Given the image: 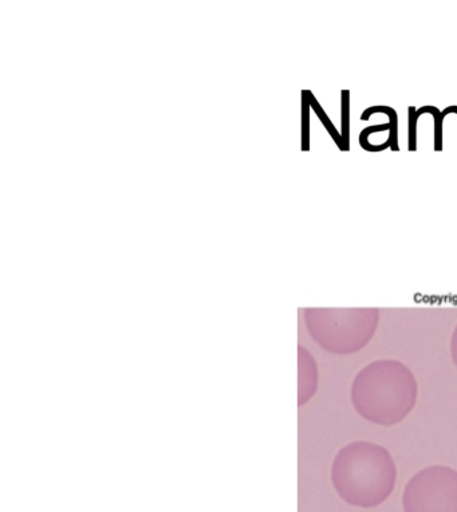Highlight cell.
Listing matches in <instances>:
<instances>
[{
	"instance_id": "cell-3",
	"label": "cell",
	"mask_w": 457,
	"mask_h": 512,
	"mask_svg": "<svg viewBox=\"0 0 457 512\" xmlns=\"http://www.w3.org/2000/svg\"><path fill=\"white\" fill-rule=\"evenodd\" d=\"M306 328L323 350L350 356L366 348L380 325L377 309H307Z\"/></svg>"
},
{
	"instance_id": "cell-1",
	"label": "cell",
	"mask_w": 457,
	"mask_h": 512,
	"mask_svg": "<svg viewBox=\"0 0 457 512\" xmlns=\"http://www.w3.org/2000/svg\"><path fill=\"white\" fill-rule=\"evenodd\" d=\"M417 399L415 373L393 358L369 362L353 378L350 388V400L358 415L380 427H393L407 419Z\"/></svg>"
},
{
	"instance_id": "cell-2",
	"label": "cell",
	"mask_w": 457,
	"mask_h": 512,
	"mask_svg": "<svg viewBox=\"0 0 457 512\" xmlns=\"http://www.w3.org/2000/svg\"><path fill=\"white\" fill-rule=\"evenodd\" d=\"M332 483L338 496L350 506H381L395 491V459L384 445L366 440L352 441L334 456Z\"/></svg>"
},
{
	"instance_id": "cell-4",
	"label": "cell",
	"mask_w": 457,
	"mask_h": 512,
	"mask_svg": "<svg viewBox=\"0 0 457 512\" xmlns=\"http://www.w3.org/2000/svg\"><path fill=\"white\" fill-rule=\"evenodd\" d=\"M404 512H457V471L444 464L421 468L405 484Z\"/></svg>"
},
{
	"instance_id": "cell-5",
	"label": "cell",
	"mask_w": 457,
	"mask_h": 512,
	"mask_svg": "<svg viewBox=\"0 0 457 512\" xmlns=\"http://www.w3.org/2000/svg\"><path fill=\"white\" fill-rule=\"evenodd\" d=\"M299 405L309 403L318 391V365L309 350L299 346Z\"/></svg>"
},
{
	"instance_id": "cell-6",
	"label": "cell",
	"mask_w": 457,
	"mask_h": 512,
	"mask_svg": "<svg viewBox=\"0 0 457 512\" xmlns=\"http://www.w3.org/2000/svg\"><path fill=\"white\" fill-rule=\"evenodd\" d=\"M449 350H451V358L453 365H455V368L457 369V325L455 326V329H453L452 336H451V344H449Z\"/></svg>"
}]
</instances>
